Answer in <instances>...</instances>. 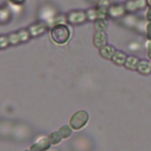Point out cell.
<instances>
[{
  "instance_id": "19",
  "label": "cell",
  "mask_w": 151,
  "mask_h": 151,
  "mask_svg": "<svg viewBox=\"0 0 151 151\" xmlns=\"http://www.w3.org/2000/svg\"><path fill=\"white\" fill-rule=\"evenodd\" d=\"M18 34H19V38H20V42H26L31 38V34H29L28 29H20L18 32Z\"/></svg>"
},
{
  "instance_id": "6",
  "label": "cell",
  "mask_w": 151,
  "mask_h": 151,
  "mask_svg": "<svg viewBox=\"0 0 151 151\" xmlns=\"http://www.w3.org/2000/svg\"><path fill=\"white\" fill-rule=\"evenodd\" d=\"M51 146V143L48 140V137H40L37 139L35 143H33L29 147V151H46Z\"/></svg>"
},
{
  "instance_id": "25",
  "label": "cell",
  "mask_w": 151,
  "mask_h": 151,
  "mask_svg": "<svg viewBox=\"0 0 151 151\" xmlns=\"http://www.w3.org/2000/svg\"><path fill=\"white\" fill-rule=\"evenodd\" d=\"M146 5L149 6V8H151V0H146Z\"/></svg>"
},
{
  "instance_id": "9",
  "label": "cell",
  "mask_w": 151,
  "mask_h": 151,
  "mask_svg": "<svg viewBox=\"0 0 151 151\" xmlns=\"http://www.w3.org/2000/svg\"><path fill=\"white\" fill-rule=\"evenodd\" d=\"M137 71L143 76H149L151 73V63H149L145 59L139 60V63L137 65Z\"/></svg>"
},
{
  "instance_id": "11",
  "label": "cell",
  "mask_w": 151,
  "mask_h": 151,
  "mask_svg": "<svg viewBox=\"0 0 151 151\" xmlns=\"http://www.w3.org/2000/svg\"><path fill=\"white\" fill-rule=\"evenodd\" d=\"M114 52H116V48H114L112 45H105V46H103L101 48H99L100 55H101L103 58H105V59H111L112 55L114 54Z\"/></svg>"
},
{
  "instance_id": "10",
  "label": "cell",
  "mask_w": 151,
  "mask_h": 151,
  "mask_svg": "<svg viewBox=\"0 0 151 151\" xmlns=\"http://www.w3.org/2000/svg\"><path fill=\"white\" fill-rule=\"evenodd\" d=\"M126 58H127V55H126L123 51H116V52H114V54L112 55L111 60H112V63H113V64L122 66V65H125Z\"/></svg>"
},
{
  "instance_id": "3",
  "label": "cell",
  "mask_w": 151,
  "mask_h": 151,
  "mask_svg": "<svg viewBox=\"0 0 151 151\" xmlns=\"http://www.w3.org/2000/svg\"><path fill=\"white\" fill-rule=\"evenodd\" d=\"M66 19H67V22H70L71 25H79L87 20L85 11H71L67 13Z\"/></svg>"
},
{
  "instance_id": "17",
  "label": "cell",
  "mask_w": 151,
  "mask_h": 151,
  "mask_svg": "<svg viewBox=\"0 0 151 151\" xmlns=\"http://www.w3.org/2000/svg\"><path fill=\"white\" fill-rule=\"evenodd\" d=\"M58 131H59V133L61 134L63 138H68L72 134V127L70 125H63Z\"/></svg>"
},
{
  "instance_id": "14",
  "label": "cell",
  "mask_w": 151,
  "mask_h": 151,
  "mask_svg": "<svg viewBox=\"0 0 151 151\" xmlns=\"http://www.w3.org/2000/svg\"><path fill=\"white\" fill-rule=\"evenodd\" d=\"M61 139H63V137H61V134L59 133V131H54V132H51V133L48 134V140H50L51 145H57V144H59V143L61 142Z\"/></svg>"
},
{
  "instance_id": "4",
  "label": "cell",
  "mask_w": 151,
  "mask_h": 151,
  "mask_svg": "<svg viewBox=\"0 0 151 151\" xmlns=\"http://www.w3.org/2000/svg\"><path fill=\"white\" fill-rule=\"evenodd\" d=\"M126 13H133L146 7V0H127L124 4Z\"/></svg>"
},
{
  "instance_id": "23",
  "label": "cell",
  "mask_w": 151,
  "mask_h": 151,
  "mask_svg": "<svg viewBox=\"0 0 151 151\" xmlns=\"http://www.w3.org/2000/svg\"><path fill=\"white\" fill-rule=\"evenodd\" d=\"M11 4H13V5H18V6H20V5H22V4H25V1L26 0H8Z\"/></svg>"
},
{
  "instance_id": "24",
  "label": "cell",
  "mask_w": 151,
  "mask_h": 151,
  "mask_svg": "<svg viewBox=\"0 0 151 151\" xmlns=\"http://www.w3.org/2000/svg\"><path fill=\"white\" fill-rule=\"evenodd\" d=\"M145 18H146V20H147V21H151V8H149V9L146 11Z\"/></svg>"
},
{
  "instance_id": "13",
  "label": "cell",
  "mask_w": 151,
  "mask_h": 151,
  "mask_svg": "<svg viewBox=\"0 0 151 151\" xmlns=\"http://www.w3.org/2000/svg\"><path fill=\"white\" fill-rule=\"evenodd\" d=\"M11 20V11L6 6H0V25L7 24Z\"/></svg>"
},
{
  "instance_id": "20",
  "label": "cell",
  "mask_w": 151,
  "mask_h": 151,
  "mask_svg": "<svg viewBox=\"0 0 151 151\" xmlns=\"http://www.w3.org/2000/svg\"><path fill=\"white\" fill-rule=\"evenodd\" d=\"M9 45V39L8 35H0V48L4 50Z\"/></svg>"
},
{
  "instance_id": "5",
  "label": "cell",
  "mask_w": 151,
  "mask_h": 151,
  "mask_svg": "<svg viewBox=\"0 0 151 151\" xmlns=\"http://www.w3.org/2000/svg\"><path fill=\"white\" fill-rule=\"evenodd\" d=\"M107 12H109V17L112 18V19H119V18H123V17L125 15V13H126L124 5H118V4L110 5Z\"/></svg>"
},
{
  "instance_id": "28",
  "label": "cell",
  "mask_w": 151,
  "mask_h": 151,
  "mask_svg": "<svg viewBox=\"0 0 151 151\" xmlns=\"http://www.w3.org/2000/svg\"><path fill=\"white\" fill-rule=\"evenodd\" d=\"M105 1H109V0H105Z\"/></svg>"
},
{
  "instance_id": "18",
  "label": "cell",
  "mask_w": 151,
  "mask_h": 151,
  "mask_svg": "<svg viewBox=\"0 0 151 151\" xmlns=\"http://www.w3.org/2000/svg\"><path fill=\"white\" fill-rule=\"evenodd\" d=\"M8 39H9V45L15 46V45L20 44V38H19L18 32H12V33H9V34H8Z\"/></svg>"
},
{
  "instance_id": "12",
  "label": "cell",
  "mask_w": 151,
  "mask_h": 151,
  "mask_svg": "<svg viewBox=\"0 0 151 151\" xmlns=\"http://www.w3.org/2000/svg\"><path fill=\"white\" fill-rule=\"evenodd\" d=\"M138 63H139V59H138L136 55H127L124 66H125L127 70L137 71V65H138Z\"/></svg>"
},
{
  "instance_id": "26",
  "label": "cell",
  "mask_w": 151,
  "mask_h": 151,
  "mask_svg": "<svg viewBox=\"0 0 151 151\" xmlns=\"http://www.w3.org/2000/svg\"><path fill=\"white\" fill-rule=\"evenodd\" d=\"M92 1H98V0H92Z\"/></svg>"
},
{
  "instance_id": "8",
  "label": "cell",
  "mask_w": 151,
  "mask_h": 151,
  "mask_svg": "<svg viewBox=\"0 0 151 151\" xmlns=\"http://www.w3.org/2000/svg\"><path fill=\"white\" fill-rule=\"evenodd\" d=\"M93 45L97 48H101L107 45V34L106 31H96L93 34Z\"/></svg>"
},
{
  "instance_id": "16",
  "label": "cell",
  "mask_w": 151,
  "mask_h": 151,
  "mask_svg": "<svg viewBox=\"0 0 151 151\" xmlns=\"http://www.w3.org/2000/svg\"><path fill=\"white\" fill-rule=\"evenodd\" d=\"M85 13H86V19H87L88 21H93V22H94V21L98 19L97 7H96V8H88V9L85 11Z\"/></svg>"
},
{
  "instance_id": "21",
  "label": "cell",
  "mask_w": 151,
  "mask_h": 151,
  "mask_svg": "<svg viewBox=\"0 0 151 151\" xmlns=\"http://www.w3.org/2000/svg\"><path fill=\"white\" fill-rule=\"evenodd\" d=\"M146 37H147V40H151V21H147L146 22Z\"/></svg>"
},
{
  "instance_id": "7",
  "label": "cell",
  "mask_w": 151,
  "mask_h": 151,
  "mask_svg": "<svg viewBox=\"0 0 151 151\" xmlns=\"http://www.w3.org/2000/svg\"><path fill=\"white\" fill-rule=\"evenodd\" d=\"M28 32L31 34V38H35V37H39L41 34H44L46 31H47V24L46 22H37V24H33L31 25L28 28Z\"/></svg>"
},
{
  "instance_id": "15",
  "label": "cell",
  "mask_w": 151,
  "mask_h": 151,
  "mask_svg": "<svg viewBox=\"0 0 151 151\" xmlns=\"http://www.w3.org/2000/svg\"><path fill=\"white\" fill-rule=\"evenodd\" d=\"M107 19H97L94 21V29L96 31H106L107 28Z\"/></svg>"
},
{
  "instance_id": "2",
  "label": "cell",
  "mask_w": 151,
  "mask_h": 151,
  "mask_svg": "<svg viewBox=\"0 0 151 151\" xmlns=\"http://www.w3.org/2000/svg\"><path fill=\"white\" fill-rule=\"evenodd\" d=\"M88 122V113L84 110L77 111L73 113V116L70 118V126L72 130H80L83 129Z\"/></svg>"
},
{
  "instance_id": "1",
  "label": "cell",
  "mask_w": 151,
  "mask_h": 151,
  "mask_svg": "<svg viewBox=\"0 0 151 151\" xmlns=\"http://www.w3.org/2000/svg\"><path fill=\"white\" fill-rule=\"evenodd\" d=\"M50 34L52 41L55 42L57 45H65L71 38V31L68 26H66L65 24L52 26L50 29Z\"/></svg>"
},
{
  "instance_id": "27",
  "label": "cell",
  "mask_w": 151,
  "mask_h": 151,
  "mask_svg": "<svg viewBox=\"0 0 151 151\" xmlns=\"http://www.w3.org/2000/svg\"><path fill=\"white\" fill-rule=\"evenodd\" d=\"M25 151H29V150H25Z\"/></svg>"
},
{
  "instance_id": "22",
  "label": "cell",
  "mask_w": 151,
  "mask_h": 151,
  "mask_svg": "<svg viewBox=\"0 0 151 151\" xmlns=\"http://www.w3.org/2000/svg\"><path fill=\"white\" fill-rule=\"evenodd\" d=\"M146 50H147V57L151 59V40H147V42H146Z\"/></svg>"
}]
</instances>
